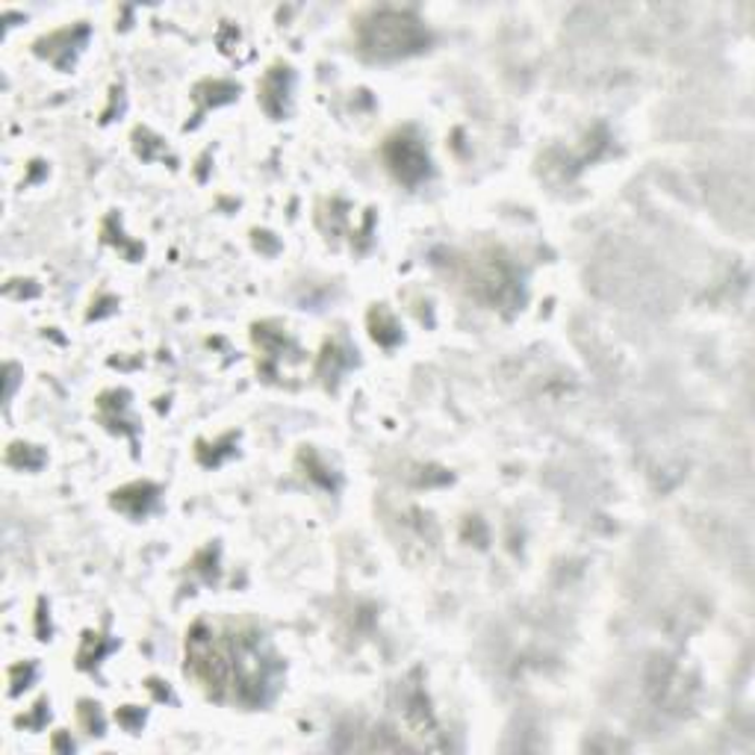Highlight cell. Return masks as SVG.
Wrapping results in <instances>:
<instances>
[{
  "label": "cell",
  "instance_id": "7a4b0ae2",
  "mask_svg": "<svg viewBox=\"0 0 755 755\" xmlns=\"http://www.w3.org/2000/svg\"><path fill=\"white\" fill-rule=\"evenodd\" d=\"M389 163L405 181H417L425 172V153L413 139H393L389 145Z\"/></svg>",
  "mask_w": 755,
  "mask_h": 755
},
{
  "label": "cell",
  "instance_id": "6da1fadb",
  "mask_svg": "<svg viewBox=\"0 0 755 755\" xmlns=\"http://www.w3.org/2000/svg\"><path fill=\"white\" fill-rule=\"evenodd\" d=\"M422 39L417 24L405 15H375L363 27V45L378 57H396L401 51H410Z\"/></svg>",
  "mask_w": 755,
  "mask_h": 755
}]
</instances>
